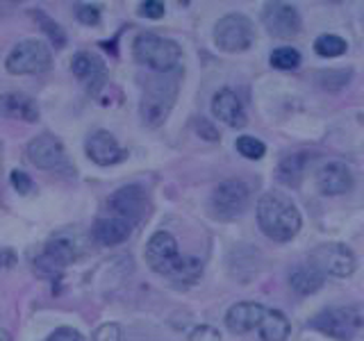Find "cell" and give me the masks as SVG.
<instances>
[{
  "instance_id": "7402d4cb",
  "label": "cell",
  "mask_w": 364,
  "mask_h": 341,
  "mask_svg": "<svg viewBox=\"0 0 364 341\" xmlns=\"http://www.w3.org/2000/svg\"><path fill=\"white\" fill-rule=\"evenodd\" d=\"M289 330H291V325L287 321V316L278 310H267L257 332H259L262 341H287Z\"/></svg>"
},
{
  "instance_id": "3957f363",
  "label": "cell",
  "mask_w": 364,
  "mask_h": 341,
  "mask_svg": "<svg viewBox=\"0 0 364 341\" xmlns=\"http://www.w3.org/2000/svg\"><path fill=\"white\" fill-rule=\"evenodd\" d=\"M180 73H159L146 80L139 102V117L146 128H159L173 109L180 91Z\"/></svg>"
},
{
  "instance_id": "83f0119b",
  "label": "cell",
  "mask_w": 364,
  "mask_h": 341,
  "mask_svg": "<svg viewBox=\"0 0 364 341\" xmlns=\"http://www.w3.org/2000/svg\"><path fill=\"white\" fill-rule=\"evenodd\" d=\"M350 77V71H328V73H318L316 80L323 89H341Z\"/></svg>"
},
{
  "instance_id": "f546056e",
  "label": "cell",
  "mask_w": 364,
  "mask_h": 341,
  "mask_svg": "<svg viewBox=\"0 0 364 341\" xmlns=\"http://www.w3.org/2000/svg\"><path fill=\"white\" fill-rule=\"evenodd\" d=\"M75 16L85 26H98L100 21V7L98 5H75Z\"/></svg>"
},
{
  "instance_id": "8992f818",
  "label": "cell",
  "mask_w": 364,
  "mask_h": 341,
  "mask_svg": "<svg viewBox=\"0 0 364 341\" xmlns=\"http://www.w3.org/2000/svg\"><path fill=\"white\" fill-rule=\"evenodd\" d=\"M307 325L330 339L350 341L364 325V318L355 307H330V310H323L312 316Z\"/></svg>"
},
{
  "instance_id": "836d02e7",
  "label": "cell",
  "mask_w": 364,
  "mask_h": 341,
  "mask_svg": "<svg viewBox=\"0 0 364 341\" xmlns=\"http://www.w3.org/2000/svg\"><path fill=\"white\" fill-rule=\"evenodd\" d=\"M48 341H85V337L73 328H57L55 332H50Z\"/></svg>"
},
{
  "instance_id": "30bf717a",
  "label": "cell",
  "mask_w": 364,
  "mask_h": 341,
  "mask_svg": "<svg viewBox=\"0 0 364 341\" xmlns=\"http://www.w3.org/2000/svg\"><path fill=\"white\" fill-rule=\"evenodd\" d=\"M107 212L109 216H117L132 225L141 223L148 212H151V202H148V193L139 185H125L117 189L107 198Z\"/></svg>"
},
{
  "instance_id": "e575fe53",
  "label": "cell",
  "mask_w": 364,
  "mask_h": 341,
  "mask_svg": "<svg viewBox=\"0 0 364 341\" xmlns=\"http://www.w3.org/2000/svg\"><path fill=\"white\" fill-rule=\"evenodd\" d=\"M196 132L200 134V139L219 141V132H216V128H214V125L208 119H196Z\"/></svg>"
},
{
  "instance_id": "52a82bcc",
  "label": "cell",
  "mask_w": 364,
  "mask_h": 341,
  "mask_svg": "<svg viewBox=\"0 0 364 341\" xmlns=\"http://www.w3.org/2000/svg\"><path fill=\"white\" fill-rule=\"evenodd\" d=\"M53 55L50 48L39 39H26L18 41L11 53L7 55L5 66L7 73L11 75H34V73H43L50 68Z\"/></svg>"
},
{
  "instance_id": "8fae6325",
  "label": "cell",
  "mask_w": 364,
  "mask_h": 341,
  "mask_svg": "<svg viewBox=\"0 0 364 341\" xmlns=\"http://www.w3.org/2000/svg\"><path fill=\"white\" fill-rule=\"evenodd\" d=\"M28 159L32 166L41 170H57V173H73V166L68 162L66 148L53 134L34 136L26 148Z\"/></svg>"
},
{
  "instance_id": "6da1fadb",
  "label": "cell",
  "mask_w": 364,
  "mask_h": 341,
  "mask_svg": "<svg viewBox=\"0 0 364 341\" xmlns=\"http://www.w3.org/2000/svg\"><path fill=\"white\" fill-rule=\"evenodd\" d=\"M146 264L168 282L189 287L203 276V261L191 255H180V246L168 232H155L146 244Z\"/></svg>"
},
{
  "instance_id": "ba28073f",
  "label": "cell",
  "mask_w": 364,
  "mask_h": 341,
  "mask_svg": "<svg viewBox=\"0 0 364 341\" xmlns=\"http://www.w3.org/2000/svg\"><path fill=\"white\" fill-rule=\"evenodd\" d=\"M255 41V28L244 14H228L214 26V43L223 53L248 50Z\"/></svg>"
},
{
  "instance_id": "7c38bea8",
  "label": "cell",
  "mask_w": 364,
  "mask_h": 341,
  "mask_svg": "<svg viewBox=\"0 0 364 341\" xmlns=\"http://www.w3.org/2000/svg\"><path fill=\"white\" fill-rule=\"evenodd\" d=\"M250 202V191L242 180H225L214 189L210 198V207L216 219L232 221L242 216Z\"/></svg>"
},
{
  "instance_id": "cb8c5ba5",
  "label": "cell",
  "mask_w": 364,
  "mask_h": 341,
  "mask_svg": "<svg viewBox=\"0 0 364 341\" xmlns=\"http://www.w3.org/2000/svg\"><path fill=\"white\" fill-rule=\"evenodd\" d=\"M269 62L273 68H278V71H296V68L301 66V53L296 48H276L271 53Z\"/></svg>"
},
{
  "instance_id": "ac0fdd59",
  "label": "cell",
  "mask_w": 364,
  "mask_h": 341,
  "mask_svg": "<svg viewBox=\"0 0 364 341\" xmlns=\"http://www.w3.org/2000/svg\"><path fill=\"white\" fill-rule=\"evenodd\" d=\"M212 112L216 119L223 121L225 125H230V128H244L246 125L244 105L232 89H221L219 94L212 98Z\"/></svg>"
},
{
  "instance_id": "5b68a950",
  "label": "cell",
  "mask_w": 364,
  "mask_h": 341,
  "mask_svg": "<svg viewBox=\"0 0 364 341\" xmlns=\"http://www.w3.org/2000/svg\"><path fill=\"white\" fill-rule=\"evenodd\" d=\"M132 55L141 66L153 68L155 73H173L180 64L182 50L173 39L159 37L153 32H141L136 34L132 43Z\"/></svg>"
},
{
  "instance_id": "f1b7e54d",
  "label": "cell",
  "mask_w": 364,
  "mask_h": 341,
  "mask_svg": "<svg viewBox=\"0 0 364 341\" xmlns=\"http://www.w3.org/2000/svg\"><path fill=\"white\" fill-rule=\"evenodd\" d=\"M9 180H11V187H14L21 196H28V193H32L34 189H37V185L32 182V178L28 173H23V170H11Z\"/></svg>"
},
{
  "instance_id": "44dd1931",
  "label": "cell",
  "mask_w": 364,
  "mask_h": 341,
  "mask_svg": "<svg viewBox=\"0 0 364 341\" xmlns=\"http://www.w3.org/2000/svg\"><path fill=\"white\" fill-rule=\"evenodd\" d=\"M323 282H326V276L316 266H312L310 261H307V264L294 266L289 273V284L299 296H310V293L318 291L323 287Z\"/></svg>"
},
{
  "instance_id": "d4e9b609",
  "label": "cell",
  "mask_w": 364,
  "mask_h": 341,
  "mask_svg": "<svg viewBox=\"0 0 364 341\" xmlns=\"http://www.w3.org/2000/svg\"><path fill=\"white\" fill-rule=\"evenodd\" d=\"M314 50L321 57H339L348 50V43L341 37H337V34H321L314 41Z\"/></svg>"
},
{
  "instance_id": "ffe728a7",
  "label": "cell",
  "mask_w": 364,
  "mask_h": 341,
  "mask_svg": "<svg viewBox=\"0 0 364 341\" xmlns=\"http://www.w3.org/2000/svg\"><path fill=\"white\" fill-rule=\"evenodd\" d=\"M3 114L7 119H18L26 123L39 121V107L30 96L21 94V91H9L3 96Z\"/></svg>"
},
{
  "instance_id": "4fadbf2b",
  "label": "cell",
  "mask_w": 364,
  "mask_h": 341,
  "mask_svg": "<svg viewBox=\"0 0 364 341\" xmlns=\"http://www.w3.org/2000/svg\"><path fill=\"white\" fill-rule=\"evenodd\" d=\"M262 23L269 34L278 39H291L301 32V14L287 3H267L262 11Z\"/></svg>"
},
{
  "instance_id": "e0dca14e",
  "label": "cell",
  "mask_w": 364,
  "mask_h": 341,
  "mask_svg": "<svg viewBox=\"0 0 364 341\" xmlns=\"http://www.w3.org/2000/svg\"><path fill=\"white\" fill-rule=\"evenodd\" d=\"M316 187L323 196H341L353 187V173L344 162H328L318 168Z\"/></svg>"
},
{
  "instance_id": "7a4b0ae2",
  "label": "cell",
  "mask_w": 364,
  "mask_h": 341,
  "mask_svg": "<svg viewBox=\"0 0 364 341\" xmlns=\"http://www.w3.org/2000/svg\"><path fill=\"white\" fill-rule=\"evenodd\" d=\"M257 223L259 230L273 242H291L301 230V212L296 202L280 191H269L257 202Z\"/></svg>"
},
{
  "instance_id": "277c9868",
  "label": "cell",
  "mask_w": 364,
  "mask_h": 341,
  "mask_svg": "<svg viewBox=\"0 0 364 341\" xmlns=\"http://www.w3.org/2000/svg\"><path fill=\"white\" fill-rule=\"evenodd\" d=\"M82 253V244L73 230H60L50 234V239L43 246V253L34 259V273L41 278H50L53 282L62 278L68 264L80 257Z\"/></svg>"
},
{
  "instance_id": "603a6c76",
  "label": "cell",
  "mask_w": 364,
  "mask_h": 341,
  "mask_svg": "<svg viewBox=\"0 0 364 341\" xmlns=\"http://www.w3.org/2000/svg\"><path fill=\"white\" fill-rule=\"evenodd\" d=\"M305 164H307L305 153H296V155L284 157L278 166V180L287 187H296L305 173Z\"/></svg>"
},
{
  "instance_id": "484cf974",
  "label": "cell",
  "mask_w": 364,
  "mask_h": 341,
  "mask_svg": "<svg viewBox=\"0 0 364 341\" xmlns=\"http://www.w3.org/2000/svg\"><path fill=\"white\" fill-rule=\"evenodd\" d=\"M32 16H34V21H37L39 26L43 28V32L50 37V41L55 43V48H62V45L66 43L64 30H62L60 26H57V23H55L48 14H43V9H32Z\"/></svg>"
},
{
  "instance_id": "5bb4252c",
  "label": "cell",
  "mask_w": 364,
  "mask_h": 341,
  "mask_svg": "<svg viewBox=\"0 0 364 341\" xmlns=\"http://www.w3.org/2000/svg\"><path fill=\"white\" fill-rule=\"evenodd\" d=\"M71 71L91 96H98L107 87V66L96 53H77L71 60Z\"/></svg>"
},
{
  "instance_id": "d6986e66",
  "label": "cell",
  "mask_w": 364,
  "mask_h": 341,
  "mask_svg": "<svg viewBox=\"0 0 364 341\" xmlns=\"http://www.w3.org/2000/svg\"><path fill=\"white\" fill-rule=\"evenodd\" d=\"M132 223L117 219V216H102L91 227V234L100 246H119L123 242H128V237L132 234Z\"/></svg>"
},
{
  "instance_id": "d590c367",
  "label": "cell",
  "mask_w": 364,
  "mask_h": 341,
  "mask_svg": "<svg viewBox=\"0 0 364 341\" xmlns=\"http://www.w3.org/2000/svg\"><path fill=\"white\" fill-rule=\"evenodd\" d=\"M0 341H9V335H7V330H3V332H0Z\"/></svg>"
},
{
  "instance_id": "9a60e30c",
  "label": "cell",
  "mask_w": 364,
  "mask_h": 341,
  "mask_svg": "<svg viewBox=\"0 0 364 341\" xmlns=\"http://www.w3.org/2000/svg\"><path fill=\"white\" fill-rule=\"evenodd\" d=\"M85 151L91 162L98 166H114L128 157V153L123 151L119 141L114 139V134H109L107 130H98L91 134L85 144Z\"/></svg>"
},
{
  "instance_id": "2e32d148",
  "label": "cell",
  "mask_w": 364,
  "mask_h": 341,
  "mask_svg": "<svg viewBox=\"0 0 364 341\" xmlns=\"http://www.w3.org/2000/svg\"><path fill=\"white\" fill-rule=\"evenodd\" d=\"M269 307H264L262 303H253V301H244L232 305L225 314V325L230 332L235 335H246L253 332V330H259L262 318H264Z\"/></svg>"
},
{
  "instance_id": "4316f807",
  "label": "cell",
  "mask_w": 364,
  "mask_h": 341,
  "mask_svg": "<svg viewBox=\"0 0 364 341\" xmlns=\"http://www.w3.org/2000/svg\"><path fill=\"white\" fill-rule=\"evenodd\" d=\"M235 146H237V153L242 157H246V159H262L267 153V146L262 144L257 136H250V134L239 136Z\"/></svg>"
},
{
  "instance_id": "d6a6232c",
  "label": "cell",
  "mask_w": 364,
  "mask_h": 341,
  "mask_svg": "<svg viewBox=\"0 0 364 341\" xmlns=\"http://www.w3.org/2000/svg\"><path fill=\"white\" fill-rule=\"evenodd\" d=\"M94 341H123L121 339V328L117 323H105L96 330Z\"/></svg>"
},
{
  "instance_id": "4dcf8cb0",
  "label": "cell",
  "mask_w": 364,
  "mask_h": 341,
  "mask_svg": "<svg viewBox=\"0 0 364 341\" xmlns=\"http://www.w3.org/2000/svg\"><path fill=\"white\" fill-rule=\"evenodd\" d=\"M164 11H166V7H164V3H159V0H146V3L139 5V14L146 18H153V21L162 18Z\"/></svg>"
},
{
  "instance_id": "1f68e13d",
  "label": "cell",
  "mask_w": 364,
  "mask_h": 341,
  "mask_svg": "<svg viewBox=\"0 0 364 341\" xmlns=\"http://www.w3.org/2000/svg\"><path fill=\"white\" fill-rule=\"evenodd\" d=\"M189 341H221V332L212 325H198L189 335Z\"/></svg>"
},
{
  "instance_id": "9c48e42d",
  "label": "cell",
  "mask_w": 364,
  "mask_h": 341,
  "mask_svg": "<svg viewBox=\"0 0 364 341\" xmlns=\"http://www.w3.org/2000/svg\"><path fill=\"white\" fill-rule=\"evenodd\" d=\"M307 261L321 271L326 278H348L358 269V259L346 244L316 246Z\"/></svg>"
}]
</instances>
